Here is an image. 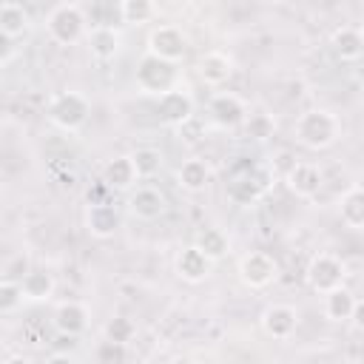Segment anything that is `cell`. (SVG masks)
<instances>
[{"label": "cell", "instance_id": "277c9868", "mask_svg": "<svg viewBox=\"0 0 364 364\" xmlns=\"http://www.w3.org/2000/svg\"><path fill=\"white\" fill-rule=\"evenodd\" d=\"M48 119L63 128V131H77L85 119H88V102L85 97L74 94V91H65V94H57L48 105Z\"/></svg>", "mask_w": 364, "mask_h": 364}, {"label": "cell", "instance_id": "4dcf8cb0", "mask_svg": "<svg viewBox=\"0 0 364 364\" xmlns=\"http://www.w3.org/2000/svg\"><path fill=\"white\" fill-rule=\"evenodd\" d=\"M20 301H23L20 284H17V282H9V279H3V284H0V313H9V310H14Z\"/></svg>", "mask_w": 364, "mask_h": 364}, {"label": "cell", "instance_id": "603a6c76", "mask_svg": "<svg viewBox=\"0 0 364 364\" xmlns=\"http://www.w3.org/2000/svg\"><path fill=\"white\" fill-rule=\"evenodd\" d=\"M26 28H28V11L17 3H0V31L9 40H14L26 34Z\"/></svg>", "mask_w": 364, "mask_h": 364}, {"label": "cell", "instance_id": "ac0fdd59", "mask_svg": "<svg viewBox=\"0 0 364 364\" xmlns=\"http://www.w3.org/2000/svg\"><path fill=\"white\" fill-rule=\"evenodd\" d=\"M333 51L344 60V63H355L364 54V37L361 28L355 26H341L333 31Z\"/></svg>", "mask_w": 364, "mask_h": 364}, {"label": "cell", "instance_id": "484cf974", "mask_svg": "<svg viewBox=\"0 0 364 364\" xmlns=\"http://www.w3.org/2000/svg\"><path fill=\"white\" fill-rule=\"evenodd\" d=\"M117 11L131 26H142V23H151L156 17V6L151 0H122L117 6Z\"/></svg>", "mask_w": 364, "mask_h": 364}, {"label": "cell", "instance_id": "f546056e", "mask_svg": "<svg viewBox=\"0 0 364 364\" xmlns=\"http://www.w3.org/2000/svg\"><path fill=\"white\" fill-rule=\"evenodd\" d=\"M97 361L100 364H122L125 361V344H117V341H102L97 347Z\"/></svg>", "mask_w": 364, "mask_h": 364}, {"label": "cell", "instance_id": "52a82bcc", "mask_svg": "<svg viewBox=\"0 0 364 364\" xmlns=\"http://www.w3.org/2000/svg\"><path fill=\"white\" fill-rule=\"evenodd\" d=\"M276 276H279V264H276V259H273L270 253L253 250V253H247V256L239 262V279H242L247 287H253V290L267 287L270 282H276Z\"/></svg>", "mask_w": 364, "mask_h": 364}, {"label": "cell", "instance_id": "9a60e30c", "mask_svg": "<svg viewBox=\"0 0 364 364\" xmlns=\"http://www.w3.org/2000/svg\"><path fill=\"white\" fill-rule=\"evenodd\" d=\"M264 191H267V173H264V171H250L247 176L233 179L230 188H228V193H230V199H233L236 205H250V202H256Z\"/></svg>", "mask_w": 364, "mask_h": 364}, {"label": "cell", "instance_id": "8d00e7d4", "mask_svg": "<svg viewBox=\"0 0 364 364\" xmlns=\"http://www.w3.org/2000/svg\"><path fill=\"white\" fill-rule=\"evenodd\" d=\"M171 364H191L185 355H176V358H171Z\"/></svg>", "mask_w": 364, "mask_h": 364}, {"label": "cell", "instance_id": "4316f807", "mask_svg": "<svg viewBox=\"0 0 364 364\" xmlns=\"http://www.w3.org/2000/svg\"><path fill=\"white\" fill-rule=\"evenodd\" d=\"M196 247L205 253V259H222L225 253H228V239H225V233L222 230H216V228H205L199 236H196Z\"/></svg>", "mask_w": 364, "mask_h": 364}, {"label": "cell", "instance_id": "e0dca14e", "mask_svg": "<svg viewBox=\"0 0 364 364\" xmlns=\"http://www.w3.org/2000/svg\"><path fill=\"white\" fill-rule=\"evenodd\" d=\"M176 273H179L185 282L196 284V282H202V279L210 273V259H205V253H202L196 245H191V247H185V250L176 256Z\"/></svg>", "mask_w": 364, "mask_h": 364}, {"label": "cell", "instance_id": "4fadbf2b", "mask_svg": "<svg viewBox=\"0 0 364 364\" xmlns=\"http://www.w3.org/2000/svg\"><path fill=\"white\" fill-rule=\"evenodd\" d=\"M85 225H88V233L97 236V239H108L117 233L119 228V213L108 205V202H91L88 213H85Z\"/></svg>", "mask_w": 364, "mask_h": 364}, {"label": "cell", "instance_id": "8fae6325", "mask_svg": "<svg viewBox=\"0 0 364 364\" xmlns=\"http://www.w3.org/2000/svg\"><path fill=\"white\" fill-rule=\"evenodd\" d=\"M156 111H159L162 122H168V125H185L191 119V114H193V100L185 91H168V94L159 97Z\"/></svg>", "mask_w": 364, "mask_h": 364}, {"label": "cell", "instance_id": "6da1fadb", "mask_svg": "<svg viewBox=\"0 0 364 364\" xmlns=\"http://www.w3.org/2000/svg\"><path fill=\"white\" fill-rule=\"evenodd\" d=\"M296 142L310 148V151H321V148H330L338 136V119L324 111V108H313V111H304L299 119H296Z\"/></svg>", "mask_w": 364, "mask_h": 364}, {"label": "cell", "instance_id": "836d02e7", "mask_svg": "<svg viewBox=\"0 0 364 364\" xmlns=\"http://www.w3.org/2000/svg\"><path fill=\"white\" fill-rule=\"evenodd\" d=\"M350 321H353V327L361 330V324H364V304H361V301H355V307H353V313H350Z\"/></svg>", "mask_w": 364, "mask_h": 364}, {"label": "cell", "instance_id": "5bb4252c", "mask_svg": "<svg viewBox=\"0 0 364 364\" xmlns=\"http://www.w3.org/2000/svg\"><path fill=\"white\" fill-rule=\"evenodd\" d=\"M233 74V57L225 51H208L199 57V77L208 85H222Z\"/></svg>", "mask_w": 364, "mask_h": 364}, {"label": "cell", "instance_id": "5b68a950", "mask_svg": "<svg viewBox=\"0 0 364 364\" xmlns=\"http://www.w3.org/2000/svg\"><path fill=\"white\" fill-rule=\"evenodd\" d=\"M173 80H176V71L171 63H162L151 54H145L139 60V68H136V85L142 91H151V94H168L173 91Z\"/></svg>", "mask_w": 364, "mask_h": 364}, {"label": "cell", "instance_id": "83f0119b", "mask_svg": "<svg viewBox=\"0 0 364 364\" xmlns=\"http://www.w3.org/2000/svg\"><path fill=\"white\" fill-rule=\"evenodd\" d=\"M131 165H134L136 176H154L162 165V156H159L156 148H136L131 154Z\"/></svg>", "mask_w": 364, "mask_h": 364}, {"label": "cell", "instance_id": "9c48e42d", "mask_svg": "<svg viewBox=\"0 0 364 364\" xmlns=\"http://www.w3.org/2000/svg\"><path fill=\"white\" fill-rule=\"evenodd\" d=\"M210 117L222 128H236V125H242L247 119V108H245V102L236 94L222 91V94H216L210 100Z\"/></svg>", "mask_w": 364, "mask_h": 364}, {"label": "cell", "instance_id": "d6986e66", "mask_svg": "<svg viewBox=\"0 0 364 364\" xmlns=\"http://www.w3.org/2000/svg\"><path fill=\"white\" fill-rule=\"evenodd\" d=\"M20 293L28 301H46L54 293V276L46 270H28L20 282Z\"/></svg>", "mask_w": 364, "mask_h": 364}, {"label": "cell", "instance_id": "3957f363", "mask_svg": "<svg viewBox=\"0 0 364 364\" xmlns=\"http://www.w3.org/2000/svg\"><path fill=\"white\" fill-rule=\"evenodd\" d=\"M344 276H347L344 262L333 253H318L307 264V284L321 296H327L336 287H344Z\"/></svg>", "mask_w": 364, "mask_h": 364}, {"label": "cell", "instance_id": "e575fe53", "mask_svg": "<svg viewBox=\"0 0 364 364\" xmlns=\"http://www.w3.org/2000/svg\"><path fill=\"white\" fill-rule=\"evenodd\" d=\"M46 364H77V361H74L68 353H54V355H51Z\"/></svg>", "mask_w": 364, "mask_h": 364}, {"label": "cell", "instance_id": "ffe728a7", "mask_svg": "<svg viewBox=\"0 0 364 364\" xmlns=\"http://www.w3.org/2000/svg\"><path fill=\"white\" fill-rule=\"evenodd\" d=\"M134 179H136V171H134V165H131V156H117V159H111V162L105 165V171H102L105 188H114V191L131 188Z\"/></svg>", "mask_w": 364, "mask_h": 364}, {"label": "cell", "instance_id": "74e56055", "mask_svg": "<svg viewBox=\"0 0 364 364\" xmlns=\"http://www.w3.org/2000/svg\"><path fill=\"white\" fill-rule=\"evenodd\" d=\"M9 364H28V361H26V358H11Z\"/></svg>", "mask_w": 364, "mask_h": 364}, {"label": "cell", "instance_id": "44dd1931", "mask_svg": "<svg viewBox=\"0 0 364 364\" xmlns=\"http://www.w3.org/2000/svg\"><path fill=\"white\" fill-rule=\"evenodd\" d=\"M355 301L358 299L347 287H336V290H330L324 296V316L330 321H347L350 313H353V307H355Z\"/></svg>", "mask_w": 364, "mask_h": 364}, {"label": "cell", "instance_id": "7402d4cb", "mask_svg": "<svg viewBox=\"0 0 364 364\" xmlns=\"http://www.w3.org/2000/svg\"><path fill=\"white\" fill-rule=\"evenodd\" d=\"M341 222L355 230L364 225V191L358 182L350 185V191L341 196Z\"/></svg>", "mask_w": 364, "mask_h": 364}, {"label": "cell", "instance_id": "d6a6232c", "mask_svg": "<svg viewBox=\"0 0 364 364\" xmlns=\"http://www.w3.org/2000/svg\"><path fill=\"white\" fill-rule=\"evenodd\" d=\"M293 165H296V159H293V156H290L287 151H282V154H279V159H276V168H279L282 173H287V171H290Z\"/></svg>", "mask_w": 364, "mask_h": 364}, {"label": "cell", "instance_id": "8992f818", "mask_svg": "<svg viewBox=\"0 0 364 364\" xmlns=\"http://www.w3.org/2000/svg\"><path fill=\"white\" fill-rule=\"evenodd\" d=\"M185 48H188V40L176 26H156L148 34V54L162 60V63L173 65L176 60L185 57Z\"/></svg>", "mask_w": 364, "mask_h": 364}, {"label": "cell", "instance_id": "d590c367", "mask_svg": "<svg viewBox=\"0 0 364 364\" xmlns=\"http://www.w3.org/2000/svg\"><path fill=\"white\" fill-rule=\"evenodd\" d=\"M9 54H11V40H9V37L0 31V63H3Z\"/></svg>", "mask_w": 364, "mask_h": 364}, {"label": "cell", "instance_id": "f1b7e54d", "mask_svg": "<svg viewBox=\"0 0 364 364\" xmlns=\"http://www.w3.org/2000/svg\"><path fill=\"white\" fill-rule=\"evenodd\" d=\"M134 333H136V327H134V321L128 316H114L105 324V338L117 341V344H128L134 338Z\"/></svg>", "mask_w": 364, "mask_h": 364}, {"label": "cell", "instance_id": "7a4b0ae2", "mask_svg": "<svg viewBox=\"0 0 364 364\" xmlns=\"http://www.w3.org/2000/svg\"><path fill=\"white\" fill-rule=\"evenodd\" d=\"M48 34L60 46H74L85 34V17L77 3H60L48 11Z\"/></svg>", "mask_w": 364, "mask_h": 364}, {"label": "cell", "instance_id": "2e32d148", "mask_svg": "<svg viewBox=\"0 0 364 364\" xmlns=\"http://www.w3.org/2000/svg\"><path fill=\"white\" fill-rule=\"evenodd\" d=\"M85 324H88V313H85V307L80 301H63L54 310V327L63 336H74L77 338L85 330Z\"/></svg>", "mask_w": 364, "mask_h": 364}, {"label": "cell", "instance_id": "ba28073f", "mask_svg": "<svg viewBox=\"0 0 364 364\" xmlns=\"http://www.w3.org/2000/svg\"><path fill=\"white\" fill-rule=\"evenodd\" d=\"M284 182H287L290 193H296L299 199H310V196H316L321 191V171L313 162H296L284 173Z\"/></svg>", "mask_w": 364, "mask_h": 364}, {"label": "cell", "instance_id": "cb8c5ba5", "mask_svg": "<svg viewBox=\"0 0 364 364\" xmlns=\"http://www.w3.org/2000/svg\"><path fill=\"white\" fill-rule=\"evenodd\" d=\"M88 46L97 60H111L119 51V34L108 26H94V31L88 34Z\"/></svg>", "mask_w": 364, "mask_h": 364}, {"label": "cell", "instance_id": "d4e9b609", "mask_svg": "<svg viewBox=\"0 0 364 364\" xmlns=\"http://www.w3.org/2000/svg\"><path fill=\"white\" fill-rule=\"evenodd\" d=\"M208 179H210L208 162H202V159H188V162H182V168H179V185H182L185 191L199 193V191H205Z\"/></svg>", "mask_w": 364, "mask_h": 364}, {"label": "cell", "instance_id": "30bf717a", "mask_svg": "<svg viewBox=\"0 0 364 364\" xmlns=\"http://www.w3.org/2000/svg\"><path fill=\"white\" fill-rule=\"evenodd\" d=\"M296 324H299V316H296V310L290 304H270L262 313V330L270 338H287V336H293Z\"/></svg>", "mask_w": 364, "mask_h": 364}, {"label": "cell", "instance_id": "f35d334b", "mask_svg": "<svg viewBox=\"0 0 364 364\" xmlns=\"http://www.w3.org/2000/svg\"><path fill=\"white\" fill-rule=\"evenodd\" d=\"M0 284H3V279H0Z\"/></svg>", "mask_w": 364, "mask_h": 364}, {"label": "cell", "instance_id": "1f68e13d", "mask_svg": "<svg viewBox=\"0 0 364 364\" xmlns=\"http://www.w3.org/2000/svg\"><path fill=\"white\" fill-rule=\"evenodd\" d=\"M245 125H247V134H250L253 139H267V136L273 134V122H270L264 114H253L250 119H245Z\"/></svg>", "mask_w": 364, "mask_h": 364}, {"label": "cell", "instance_id": "7c38bea8", "mask_svg": "<svg viewBox=\"0 0 364 364\" xmlns=\"http://www.w3.org/2000/svg\"><path fill=\"white\" fill-rule=\"evenodd\" d=\"M128 208H131L139 219H156V216H162V213H165L168 202H165V193H162L159 188L142 185V188H136V191L131 193Z\"/></svg>", "mask_w": 364, "mask_h": 364}]
</instances>
